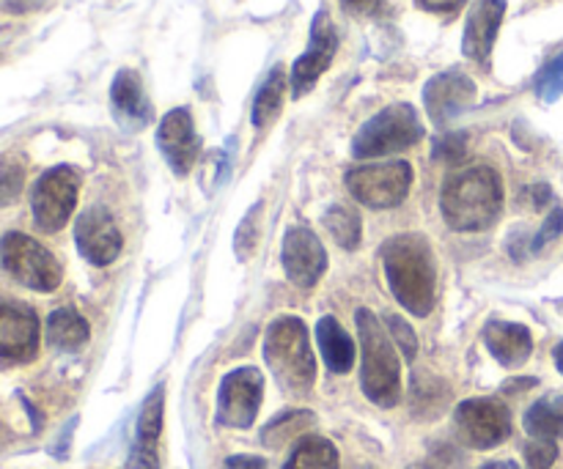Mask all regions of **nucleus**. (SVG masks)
I'll use <instances>...</instances> for the list:
<instances>
[{
  "label": "nucleus",
  "mask_w": 563,
  "mask_h": 469,
  "mask_svg": "<svg viewBox=\"0 0 563 469\" xmlns=\"http://www.w3.org/2000/svg\"><path fill=\"white\" fill-rule=\"evenodd\" d=\"M427 11H434V14H451V11L460 9L465 0H418Z\"/></svg>",
  "instance_id": "nucleus-35"
},
{
  "label": "nucleus",
  "mask_w": 563,
  "mask_h": 469,
  "mask_svg": "<svg viewBox=\"0 0 563 469\" xmlns=\"http://www.w3.org/2000/svg\"><path fill=\"white\" fill-rule=\"evenodd\" d=\"M317 340L319 349H322L324 366L330 373H350L355 366V344L346 335V330L335 322L333 316L319 319L317 324Z\"/></svg>",
  "instance_id": "nucleus-21"
},
{
  "label": "nucleus",
  "mask_w": 563,
  "mask_h": 469,
  "mask_svg": "<svg viewBox=\"0 0 563 469\" xmlns=\"http://www.w3.org/2000/svg\"><path fill=\"white\" fill-rule=\"evenodd\" d=\"M313 423H317V417H313L311 412H302V410L284 412V415L273 417V421L262 428V443L267 445V448L278 450L284 448L286 443H291V439L302 437L308 428H313Z\"/></svg>",
  "instance_id": "nucleus-26"
},
{
  "label": "nucleus",
  "mask_w": 563,
  "mask_h": 469,
  "mask_svg": "<svg viewBox=\"0 0 563 469\" xmlns=\"http://www.w3.org/2000/svg\"><path fill=\"white\" fill-rule=\"evenodd\" d=\"M280 261H284L286 278L300 289H311L322 280L324 269H328V253H324L322 242L311 228H289L284 236V247H280Z\"/></svg>",
  "instance_id": "nucleus-12"
},
{
  "label": "nucleus",
  "mask_w": 563,
  "mask_h": 469,
  "mask_svg": "<svg viewBox=\"0 0 563 469\" xmlns=\"http://www.w3.org/2000/svg\"><path fill=\"white\" fill-rule=\"evenodd\" d=\"M410 185L412 168L405 159L363 165V168H352L346 174V190L368 209L399 206L407 198V192H410Z\"/></svg>",
  "instance_id": "nucleus-8"
},
{
  "label": "nucleus",
  "mask_w": 563,
  "mask_h": 469,
  "mask_svg": "<svg viewBox=\"0 0 563 469\" xmlns=\"http://www.w3.org/2000/svg\"><path fill=\"white\" fill-rule=\"evenodd\" d=\"M467 154V137L465 135H443L434 141V159L440 163H460Z\"/></svg>",
  "instance_id": "nucleus-33"
},
{
  "label": "nucleus",
  "mask_w": 563,
  "mask_h": 469,
  "mask_svg": "<svg viewBox=\"0 0 563 469\" xmlns=\"http://www.w3.org/2000/svg\"><path fill=\"white\" fill-rule=\"evenodd\" d=\"M423 132H427L423 121L412 104H390L357 130L355 141H352V154L357 159H372L405 152L421 141Z\"/></svg>",
  "instance_id": "nucleus-5"
},
{
  "label": "nucleus",
  "mask_w": 563,
  "mask_h": 469,
  "mask_svg": "<svg viewBox=\"0 0 563 469\" xmlns=\"http://www.w3.org/2000/svg\"><path fill=\"white\" fill-rule=\"evenodd\" d=\"M537 97L542 102H559L563 97V53L537 75Z\"/></svg>",
  "instance_id": "nucleus-29"
},
{
  "label": "nucleus",
  "mask_w": 563,
  "mask_h": 469,
  "mask_svg": "<svg viewBox=\"0 0 563 469\" xmlns=\"http://www.w3.org/2000/svg\"><path fill=\"white\" fill-rule=\"evenodd\" d=\"M383 267L399 305L412 316H429L438 294V269L429 242L416 234L396 236L383 247Z\"/></svg>",
  "instance_id": "nucleus-1"
},
{
  "label": "nucleus",
  "mask_w": 563,
  "mask_h": 469,
  "mask_svg": "<svg viewBox=\"0 0 563 469\" xmlns=\"http://www.w3.org/2000/svg\"><path fill=\"white\" fill-rule=\"evenodd\" d=\"M504 16L506 0H473L471 11H467L465 36H462V53H465V58L476 60V64H484L489 58Z\"/></svg>",
  "instance_id": "nucleus-18"
},
{
  "label": "nucleus",
  "mask_w": 563,
  "mask_h": 469,
  "mask_svg": "<svg viewBox=\"0 0 563 469\" xmlns=\"http://www.w3.org/2000/svg\"><path fill=\"white\" fill-rule=\"evenodd\" d=\"M476 102V82L462 71H443L423 88V104L434 124H449Z\"/></svg>",
  "instance_id": "nucleus-16"
},
{
  "label": "nucleus",
  "mask_w": 563,
  "mask_h": 469,
  "mask_svg": "<svg viewBox=\"0 0 563 469\" xmlns=\"http://www.w3.org/2000/svg\"><path fill=\"white\" fill-rule=\"evenodd\" d=\"M264 399V377L256 368H236L225 373L218 388L214 421L225 428H251Z\"/></svg>",
  "instance_id": "nucleus-10"
},
{
  "label": "nucleus",
  "mask_w": 563,
  "mask_h": 469,
  "mask_svg": "<svg viewBox=\"0 0 563 469\" xmlns=\"http://www.w3.org/2000/svg\"><path fill=\"white\" fill-rule=\"evenodd\" d=\"M22 181H25L22 165L11 157H0V206H5V203L20 196Z\"/></svg>",
  "instance_id": "nucleus-30"
},
{
  "label": "nucleus",
  "mask_w": 563,
  "mask_h": 469,
  "mask_svg": "<svg viewBox=\"0 0 563 469\" xmlns=\"http://www.w3.org/2000/svg\"><path fill=\"white\" fill-rule=\"evenodd\" d=\"M553 360H555V368H559V371L563 373V344H559L553 349Z\"/></svg>",
  "instance_id": "nucleus-41"
},
{
  "label": "nucleus",
  "mask_w": 563,
  "mask_h": 469,
  "mask_svg": "<svg viewBox=\"0 0 563 469\" xmlns=\"http://www.w3.org/2000/svg\"><path fill=\"white\" fill-rule=\"evenodd\" d=\"M385 324H388V333H390V338H394L396 349H399L407 360H416V355H418L416 330H412L401 316H394V313H388V316H385Z\"/></svg>",
  "instance_id": "nucleus-31"
},
{
  "label": "nucleus",
  "mask_w": 563,
  "mask_h": 469,
  "mask_svg": "<svg viewBox=\"0 0 563 469\" xmlns=\"http://www.w3.org/2000/svg\"><path fill=\"white\" fill-rule=\"evenodd\" d=\"M38 351V316L25 302H0V360L31 362Z\"/></svg>",
  "instance_id": "nucleus-14"
},
{
  "label": "nucleus",
  "mask_w": 563,
  "mask_h": 469,
  "mask_svg": "<svg viewBox=\"0 0 563 469\" xmlns=\"http://www.w3.org/2000/svg\"><path fill=\"white\" fill-rule=\"evenodd\" d=\"M484 344L504 368L526 366L533 351L531 330L522 327V324L498 322V319L487 322V327H484Z\"/></svg>",
  "instance_id": "nucleus-20"
},
{
  "label": "nucleus",
  "mask_w": 563,
  "mask_h": 469,
  "mask_svg": "<svg viewBox=\"0 0 563 469\" xmlns=\"http://www.w3.org/2000/svg\"><path fill=\"white\" fill-rule=\"evenodd\" d=\"M341 3L346 5V9H352V11H374V9H379V3H383V0H341Z\"/></svg>",
  "instance_id": "nucleus-38"
},
{
  "label": "nucleus",
  "mask_w": 563,
  "mask_h": 469,
  "mask_svg": "<svg viewBox=\"0 0 563 469\" xmlns=\"http://www.w3.org/2000/svg\"><path fill=\"white\" fill-rule=\"evenodd\" d=\"M335 49H339V33H335L333 20L328 11H317L311 22V44H308L306 55H300L291 66V93L295 97H302L317 86L319 77L333 64Z\"/></svg>",
  "instance_id": "nucleus-11"
},
{
  "label": "nucleus",
  "mask_w": 563,
  "mask_h": 469,
  "mask_svg": "<svg viewBox=\"0 0 563 469\" xmlns=\"http://www.w3.org/2000/svg\"><path fill=\"white\" fill-rule=\"evenodd\" d=\"M478 469H522V467L515 465V461H489V465H484Z\"/></svg>",
  "instance_id": "nucleus-40"
},
{
  "label": "nucleus",
  "mask_w": 563,
  "mask_h": 469,
  "mask_svg": "<svg viewBox=\"0 0 563 469\" xmlns=\"http://www.w3.org/2000/svg\"><path fill=\"white\" fill-rule=\"evenodd\" d=\"M163 415H165V384H157L146 395L137 415L135 443L130 450L132 469H159V439H163Z\"/></svg>",
  "instance_id": "nucleus-17"
},
{
  "label": "nucleus",
  "mask_w": 563,
  "mask_h": 469,
  "mask_svg": "<svg viewBox=\"0 0 563 469\" xmlns=\"http://www.w3.org/2000/svg\"><path fill=\"white\" fill-rule=\"evenodd\" d=\"M0 264L9 278H14L25 289L42 291V294L58 289L60 278H64L58 258L42 242L20 234V231H11L0 239Z\"/></svg>",
  "instance_id": "nucleus-6"
},
{
  "label": "nucleus",
  "mask_w": 563,
  "mask_h": 469,
  "mask_svg": "<svg viewBox=\"0 0 563 469\" xmlns=\"http://www.w3.org/2000/svg\"><path fill=\"white\" fill-rule=\"evenodd\" d=\"M264 360L278 388L289 395H306L317 382L308 330L297 316H280L269 324L264 335Z\"/></svg>",
  "instance_id": "nucleus-4"
},
{
  "label": "nucleus",
  "mask_w": 563,
  "mask_h": 469,
  "mask_svg": "<svg viewBox=\"0 0 563 469\" xmlns=\"http://www.w3.org/2000/svg\"><path fill=\"white\" fill-rule=\"evenodd\" d=\"M77 192H80V174L75 168L55 165L44 170L31 190V212L36 228L44 234H58L75 212Z\"/></svg>",
  "instance_id": "nucleus-7"
},
{
  "label": "nucleus",
  "mask_w": 563,
  "mask_h": 469,
  "mask_svg": "<svg viewBox=\"0 0 563 469\" xmlns=\"http://www.w3.org/2000/svg\"><path fill=\"white\" fill-rule=\"evenodd\" d=\"M456 437L473 450H493L511 434V415L498 399H467L454 412Z\"/></svg>",
  "instance_id": "nucleus-9"
},
{
  "label": "nucleus",
  "mask_w": 563,
  "mask_h": 469,
  "mask_svg": "<svg viewBox=\"0 0 563 469\" xmlns=\"http://www.w3.org/2000/svg\"><path fill=\"white\" fill-rule=\"evenodd\" d=\"M355 324L357 335H361L363 393L372 404L394 410L401 399V362L396 355V344L390 340L388 330L379 324V319L366 308L355 313Z\"/></svg>",
  "instance_id": "nucleus-3"
},
{
  "label": "nucleus",
  "mask_w": 563,
  "mask_h": 469,
  "mask_svg": "<svg viewBox=\"0 0 563 469\" xmlns=\"http://www.w3.org/2000/svg\"><path fill=\"white\" fill-rule=\"evenodd\" d=\"M262 212L264 203H253L245 217L240 220V228L234 234V253L240 256V261H251V256L256 253L258 236H262Z\"/></svg>",
  "instance_id": "nucleus-28"
},
{
  "label": "nucleus",
  "mask_w": 563,
  "mask_h": 469,
  "mask_svg": "<svg viewBox=\"0 0 563 469\" xmlns=\"http://www.w3.org/2000/svg\"><path fill=\"white\" fill-rule=\"evenodd\" d=\"M110 108H113V115L121 124V130L126 132H141L152 124L154 108L148 102L146 91H143V82L137 77V71L121 69L113 77V86H110Z\"/></svg>",
  "instance_id": "nucleus-19"
},
{
  "label": "nucleus",
  "mask_w": 563,
  "mask_h": 469,
  "mask_svg": "<svg viewBox=\"0 0 563 469\" xmlns=\"http://www.w3.org/2000/svg\"><path fill=\"white\" fill-rule=\"evenodd\" d=\"M75 242L80 256L86 258L93 267H108L119 258L121 245V231L115 228L113 217L108 214V209L91 206L77 217L75 225Z\"/></svg>",
  "instance_id": "nucleus-13"
},
{
  "label": "nucleus",
  "mask_w": 563,
  "mask_h": 469,
  "mask_svg": "<svg viewBox=\"0 0 563 469\" xmlns=\"http://www.w3.org/2000/svg\"><path fill=\"white\" fill-rule=\"evenodd\" d=\"M561 234H563V209H553V212L548 214V220L542 223V228H539V234L531 239V250L539 253L542 247H548L550 242L559 239Z\"/></svg>",
  "instance_id": "nucleus-34"
},
{
  "label": "nucleus",
  "mask_w": 563,
  "mask_h": 469,
  "mask_svg": "<svg viewBox=\"0 0 563 469\" xmlns=\"http://www.w3.org/2000/svg\"><path fill=\"white\" fill-rule=\"evenodd\" d=\"M88 322L75 308H58L47 316V344L60 351H77L88 340Z\"/></svg>",
  "instance_id": "nucleus-22"
},
{
  "label": "nucleus",
  "mask_w": 563,
  "mask_h": 469,
  "mask_svg": "<svg viewBox=\"0 0 563 469\" xmlns=\"http://www.w3.org/2000/svg\"><path fill=\"white\" fill-rule=\"evenodd\" d=\"M526 432L533 439H561L563 437V393L539 399L526 412Z\"/></svg>",
  "instance_id": "nucleus-24"
},
{
  "label": "nucleus",
  "mask_w": 563,
  "mask_h": 469,
  "mask_svg": "<svg viewBox=\"0 0 563 469\" xmlns=\"http://www.w3.org/2000/svg\"><path fill=\"white\" fill-rule=\"evenodd\" d=\"M324 225H328L333 242H339L341 247H346V250H355V247H361L363 223L350 206H341V203L330 206L328 212H324Z\"/></svg>",
  "instance_id": "nucleus-27"
},
{
  "label": "nucleus",
  "mask_w": 563,
  "mask_h": 469,
  "mask_svg": "<svg viewBox=\"0 0 563 469\" xmlns=\"http://www.w3.org/2000/svg\"><path fill=\"white\" fill-rule=\"evenodd\" d=\"M157 146L176 176L190 174L198 159V152H201V141H198L196 126H192L190 110L176 108L159 121Z\"/></svg>",
  "instance_id": "nucleus-15"
},
{
  "label": "nucleus",
  "mask_w": 563,
  "mask_h": 469,
  "mask_svg": "<svg viewBox=\"0 0 563 469\" xmlns=\"http://www.w3.org/2000/svg\"><path fill=\"white\" fill-rule=\"evenodd\" d=\"M280 469H339V450L330 439L306 434Z\"/></svg>",
  "instance_id": "nucleus-23"
},
{
  "label": "nucleus",
  "mask_w": 563,
  "mask_h": 469,
  "mask_svg": "<svg viewBox=\"0 0 563 469\" xmlns=\"http://www.w3.org/2000/svg\"><path fill=\"white\" fill-rule=\"evenodd\" d=\"M537 384V379H511V382L504 384V393H520V390H531Z\"/></svg>",
  "instance_id": "nucleus-37"
},
{
  "label": "nucleus",
  "mask_w": 563,
  "mask_h": 469,
  "mask_svg": "<svg viewBox=\"0 0 563 469\" xmlns=\"http://www.w3.org/2000/svg\"><path fill=\"white\" fill-rule=\"evenodd\" d=\"M284 66H275L267 75V80L262 82L256 93V102H253V126L256 130H267L275 119H278L280 108H284Z\"/></svg>",
  "instance_id": "nucleus-25"
},
{
  "label": "nucleus",
  "mask_w": 563,
  "mask_h": 469,
  "mask_svg": "<svg viewBox=\"0 0 563 469\" xmlns=\"http://www.w3.org/2000/svg\"><path fill=\"white\" fill-rule=\"evenodd\" d=\"M531 192H533V206H537V209H542L544 203L550 201V196H553L548 185H537Z\"/></svg>",
  "instance_id": "nucleus-39"
},
{
  "label": "nucleus",
  "mask_w": 563,
  "mask_h": 469,
  "mask_svg": "<svg viewBox=\"0 0 563 469\" xmlns=\"http://www.w3.org/2000/svg\"><path fill=\"white\" fill-rule=\"evenodd\" d=\"M440 209L449 228L476 234L489 228L504 209V181L493 168H467L445 179Z\"/></svg>",
  "instance_id": "nucleus-2"
},
{
  "label": "nucleus",
  "mask_w": 563,
  "mask_h": 469,
  "mask_svg": "<svg viewBox=\"0 0 563 469\" xmlns=\"http://www.w3.org/2000/svg\"><path fill=\"white\" fill-rule=\"evenodd\" d=\"M264 465L258 456H231V459H225V469H264Z\"/></svg>",
  "instance_id": "nucleus-36"
},
{
  "label": "nucleus",
  "mask_w": 563,
  "mask_h": 469,
  "mask_svg": "<svg viewBox=\"0 0 563 469\" xmlns=\"http://www.w3.org/2000/svg\"><path fill=\"white\" fill-rule=\"evenodd\" d=\"M559 461V445L553 439H531L526 445L528 469H550Z\"/></svg>",
  "instance_id": "nucleus-32"
}]
</instances>
